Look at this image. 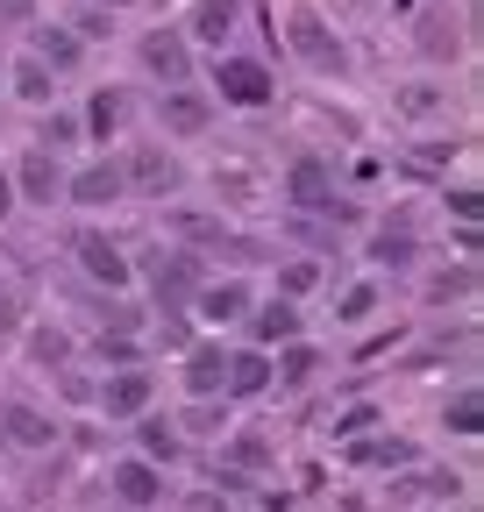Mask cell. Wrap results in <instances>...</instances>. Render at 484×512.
I'll return each mask as SVG.
<instances>
[{"label": "cell", "instance_id": "1", "mask_svg": "<svg viewBox=\"0 0 484 512\" xmlns=\"http://www.w3.org/2000/svg\"><path fill=\"white\" fill-rule=\"evenodd\" d=\"M129 271L150 285V299H157V313H186L193 306V292L207 285V264H200V249H186V242H157V249H143V256H129Z\"/></svg>", "mask_w": 484, "mask_h": 512}, {"label": "cell", "instance_id": "2", "mask_svg": "<svg viewBox=\"0 0 484 512\" xmlns=\"http://www.w3.org/2000/svg\"><path fill=\"white\" fill-rule=\"evenodd\" d=\"M278 192H285V207H292V214H321L328 228H335V221H356V207L335 192V164L314 157V150L285 164V185H278Z\"/></svg>", "mask_w": 484, "mask_h": 512}, {"label": "cell", "instance_id": "3", "mask_svg": "<svg viewBox=\"0 0 484 512\" xmlns=\"http://www.w3.org/2000/svg\"><path fill=\"white\" fill-rule=\"evenodd\" d=\"M214 100L221 107H242V114H257L278 100V79H271V64L264 57H214Z\"/></svg>", "mask_w": 484, "mask_h": 512}, {"label": "cell", "instance_id": "4", "mask_svg": "<svg viewBox=\"0 0 484 512\" xmlns=\"http://www.w3.org/2000/svg\"><path fill=\"white\" fill-rule=\"evenodd\" d=\"M164 228L186 242V249H214V256H235V264H257V256H264V242H242L221 214H200V207H171Z\"/></svg>", "mask_w": 484, "mask_h": 512}, {"label": "cell", "instance_id": "5", "mask_svg": "<svg viewBox=\"0 0 484 512\" xmlns=\"http://www.w3.org/2000/svg\"><path fill=\"white\" fill-rule=\"evenodd\" d=\"M121 185H129L136 200H178V192H186V164H178L164 143H136L121 157Z\"/></svg>", "mask_w": 484, "mask_h": 512}, {"label": "cell", "instance_id": "6", "mask_svg": "<svg viewBox=\"0 0 484 512\" xmlns=\"http://www.w3.org/2000/svg\"><path fill=\"white\" fill-rule=\"evenodd\" d=\"M72 264H79V278H93L100 292H129V249H121L114 235H100V228H72Z\"/></svg>", "mask_w": 484, "mask_h": 512}, {"label": "cell", "instance_id": "7", "mask_svg": "<svg viewBox=\"0 0 484 512\" xmlns=\"http://www.w3.org/2000/svg\"><path fill=\"white\" fill-rule=\"evenodd\" d=\"M285 43H292L299 57H307L321 79H342V72H349V43H342V36H335V29H328L314 8H292V22H285Z\"/></svg>", "mask_w": 484, "mask_h": 512}, {"label": "cell", "instance_id": "8", "mask_svg": "<svg viewBox=\"0 0 484 512\" xmlns=\"http://www.w3.org/2000/svg\"><path fill=\"white\" fill-rule=\"evenodd\" d=\"M150 399H157V370H143V363L107 370V377L93 384V406H100L107 420H136V413H150Z\"/></svg>", "mask_w": 484, "mask_h": 512}, {"label": "cell", "instance_id": "9", "mask_svg": "<svg viewBox=\"0 0 484 512\" xmlns=\"http://www.w3.org/2000/svg\"><path fill=\"white\" fill-rule=\"evenodd\" d=\"M136 57L157 86H193V36L186 29H143Z\"/></svg>", "mask_w": 484, "mask_h": 512}, {"label": "cell", "instance_id": "10", "mask_svg": "<svg viewBox=\"0 0 484 512\" xmlns=\"http://www.w3.org/2000/svg\"><path fill=\"white\" fill-rule=\"evenodd\" d=\"M107 491H114L121 512H164V470L143 463V456H121V463L107 470Z\"/></svg>", "mask_w": 484, "mask_h": 512}, {"label": "cell", "instance_id": "11", "mask_svg": "<svg viewBox=\"0 0 484 512\" xmlns=\"http://www.w3.org/2000/svg\"><path fill=\"white\" fill-rule=\"evenodd\" d=\"M157 121H164V136H207L214 128V93H200V86H164L157 93Z\"/></svg>", "mask_w": 484, "mask_h": 512}, {"label": "cell", "instance_id": "12", "mask_svg": "<svg viewBox=\"0 0 484 512\" xmlns=\"http://www.w3.org/2000/svg\"><path fill=\"white\" fill-rule=\"evenodd\" d=\"M8 185H15V200H29V207H57V200H65V171H57V157L36 150V143L15 157Z\"/></svg>", "mask_w": 484, "mask_h": 512}, {"label": "cell", "instance_id": "13", "mask_svg": "<svg viewBox=\"0 0 484 512\" xmlns=\"http://www.w3.org/2000/svg\"><path fill=\"white\" fill-rule=\"evenodd\" d=\"M65 200H72V207H86V214L121 207V200H129V185H121V157H100V164L72 171V178H65Z\"/></svg>", "mask_w": 484, "mask_h": 512}, {"label": "cell", "instance_id": "14", "mask_svg": "<svg viewBox=\"0 0 484 512\" xmlns=\"http://www.w3.org/2000/svg\"><path fill=\"white\" fill-rule=\"evenodd\" d=\"M250 306H257V299H250V285H242V278H207V285L193 292V313L207 320V328H235Z\"/></svg>", "mask_w": 484, "mask_h": 512}, {"label": "cell", "instance_id": "15", "mask_svg": "<svg viewBox=\"0 0 484 512\" xmlns=\"http://www.w3.org/2000/svg\"><path fill=\"white\" fill-rule=\"evenodd\" d=\"M250 320V349H285V342H299V299H264V306H250L242 313Z\"/></svg>", "mask_w": 484, "mask_h": 512}, {"label": "cell", "instance_id": "16", "mask_svg": "<svg viewBox=\"0 0 484 512\" xmlns=\"http://www.w3.org/2000/svg\"><path fill=\"white\" fill-rule=\"evenodd\" d=\"M0 434H8L15 448H57L65 427H57L43 406H29V399H8V406H0Z\"/></svg>", "mask_w": 484, "mask_h": 512}, {"label": "cell", "instance_id": "17", "mask_svg": "<svg viewBox=\"0 0 484 512\" xmlns=\"http://www.w3.org/2000/svg\"><path fill=\"white\" fill-rule=\"evenodd\" d=\"M271 392V349H228L221 399H264Z\"/></svg>", "mask_w": 484, "mask_h": 512}, {"label": "cell", "instance_id": "18", "mask_svg": "<svg viewBox=\"0 0 484 512\" xmlns=\"http://www.w3.org/2000/svg\"><path fill=\"white\" fill-rule=\"evenodd\" d=\"M136 456L157 463V470H171L178 456H186V434H178L164 413H136Z\"/></svg>", "mask_w": 484, "mask_h": 512}, {"label": "cell", "instance_id": "19", "mask_svg": "<svg viewBox=\"0 0 484 512\" xmlns=\"http://www.w3.org/2000/svg\"><path fill=\"white\" fill-rule=\"evenodd\" d=\"M349 463L356 470H413V441H399V434H356L349 441Z\"/></svg>", "mask_w": 484, "mask_h": 512}, {"label": "cell", "instance_id": "20", "mask_svg": "<svg viewBox=\"0 0 484 512\" xmlns=\"http://www.w3.org/2000/svg\"><path fill=\"white\" fill-rule=\"evenodd\" d=\"M221 377H228V349L221 342H193L186 349V392L193 399H221Z\"/></svg>", "mask_w": 484, "mask_h": 512}, {"label": "cell", "instance_id": "21", "mask_svg": "<svg viewBox=\"0 0 484 512\" xmlns=\"http://www.w3.org/2000/svg\"><path fill=\"white\" fill-rule=\"evenodd\" d=\"M314 377H321V349L314 342H285L271 356V384H278V392H307Z\"/></svg>", "mask_w": 484, "mask_h": 512}, {"label": "cell", "instance_id": "22", "mask_svg": "<svg viewBox=\"0 0 484 512\" xmlns=\"http://www.w3.org/2000/svg\"><path fill=\"white\" fill-rule=\"evenodd\" d=\"M235 22H242V0H200L193 8V22H186V36H200V43H228L235 36Z\"/></svg>", "mask_w": 484, "mask_h": 512}, {"label": "cell", "instance_id": "23", "mask_svg": "<svg viewBox=\"0 0 484 512\" xmlns=\"http://www.w3.org/2000/svg\"><path fill=\"white\" fill-rule=\"evenodd\" d=\"M22 349H29V363H36V370H65L79 342H72L65 328H57V320H36V328H29V342H22Z\"/></svg>", "mask_w": 484, "mask_h": 512}, {"label": "cell", "instance_id": "24", "mask_svg": "<svg viewBox=\"0 0 484 512\" xmlns=\"http://www.w3.org/2000/svg\"><path fill=\"white\" fill-rule=\"evenodd\" d=\"M121 114H129V100H121V86H100L93 100H86V114H79V128L93 143H114V128H121Z\"/></svg>", "mask_w": 484, "mask_h": 512}, {"label": "cell", "instance_id": "25", "mask_svg": "<svg viewBox=\"0 0 484 512\" xmlns=\"http://www.w3.org/2000/svg\"><path fill=\"white\" fill-rule=\"evenodd\" d=\"M413 256H420V242H413L406 221H385V228L371 235V264H378V271H406Z\"/></svg>", "mask_w": 484, "mask_h": 512}, {"label": "cell", "instance_id": "26", "mask_svg": "<svg viewBox=\"0 0 484 512\" xmlns=\"http://www.w3.org/2000/svg\"><path fill=\"white\" fill-rule=\"evenodd\" d=\"M8 93L29 100V107H50V100H57V72H50L43 57H22L15 72H8Z\"/></svg>", "mask_w": 484, "mask_h": 512}, {"label": "cell", "instance_id": "27", "mask_svg": "<svg viewBox=\"0 0 484 512\" xmlns=\"http://www.w3.org/2000/svg\"><path fill=\"white\" fill-rule=\"evenodd\" d=\"M29 57H43L57 79L65 72H79V57H86V43L72 36V29H36V43H29Z\"/></svg>", "mask_w": 484, "mask_h": 512}, {"label": "cell", "instance_id": "28", "mask_svg": "<svg viewBox=\"0 0 484 512\" xmlns=\"http://www.w3.org/2000/svg\"><path fill=\"white\" fill-rule=\"evenodd\" d=\"M456 491H463V477H456V470H413V477H399V484H392V498H399V505H413V498H456Z\"/></svg>", "mask_w": 484, "mask_h": 512}, {"label": "cell", "instance_id": "29", "mask_svg": "<svg viewBox=\"0 0 484 512\" xmlns=\"http://www.w3.org/2000/svg\"><path fill=\"white\" fill-rule=\"evenodd\" d=\"M420 50H428V57H456V50H463L449 8H428V15H420Z\"/></svg>", "mask_w": 484, "mask_h": 512}, {"label": "cell", "instance_id": "30", "mask_svg": "<svg viewBox=\"0 0 484 512\" xmlns=\"http://www.w3.org/2000/svg\"><path fill=\"white\" fill-rule=\"evenodd\" d=\"M221 463H228V470H271V463H278V448H271L264 434H235Z\"/></svg>", "mask_w": 484, "mask_h": 512}, {"label": "cell", "instance_id": "31", "mask_svg": "<svg viewBox=\"0 0 484 512\" xmlns=\"http://www.w3.org/2000/svg\"><path fill=\"white\" fill-rule=\"evenodd\" d=\"M321 285V264H314V256H285V264H278V299H307Z\"/></svg>", "mask_w": 484, "mask_h": 512}, {"label": "cell", "instance_id": "32", "mask_svg": "<svg viewBox=\"0 0 484 512\" xmlns=\"http://www.w3.org/2000/svg\"><path fill=\"white\" fill-rule=\"evenodd\" d=\"M171 427H178V434H221V427H228V399H193Z\"/></svg>", "mask_w": 484, "mask_h": 512}, {"label": "cell", "instance_id": "33", "mask_svg": "<svg viewBox=\"0 0 484 512\" xmlns=\"http://www.w3.org/2000/svg\"><path fill=\"white\" fill-rule=\"evenodd\" d=\"M442 427H449V434H463V441H470V434H484V399H477V392H456V399L442 406Z\"/></svg>", "mask_w": 484, "mask_h": 512}, {"label": "cell", "instance_id": "34", "mask_svg": "<svg viewBox=\"0 0 484 512\" xmlns=\"http://www.w3.org/2000/svg\"><path fill=\"white\" fill-rule=\"evenodd\" d=\"M79 136H86V128H79V114H65V107H57V114H43V128H36V150H50V157H57V150H72Z\"/></svg>", "mask_w": 484, "mask_h": 512}, {"label": "cell", "instance_id": "35", "mask_svg": "<svg viewBox=\"0 0 484 512\" xmlns=\"http://www.w3.org/2000/svg\"><path fill=\"white\" fill-rule=\"evenodd\" d=\"M214 192H221V200H235V207H250V200H257V171H250V164H221V171H214Z\"/></svg>", "mask_w": 484, "mask_h": 512}, {"label": "cell", "instance_id": "36", "mask_svg": "<svg viewBox=\"0 0 484 512\" xmlns=\"http://www.w3.org/2000/svg\"><path fill=\"white\" fill-rule=\"evenodd\" d=\"M371 313H378V285H371V278H363V285H349V292L335 299V320H349V328H363Z\"/></svg>", "mask_w": 484, "mask_h": 512}, {"label": "cell", "instance_id": "37", "mask_svg": "<svg viewBox=\"0 0 484 512\" xmlns=\"http://www.w3.org/2000/svg\"><path fill=\"white\" fill-rule=\"evenodd\" d=\"M93 356H100L107 370H129V363H143V342H136V335H93Z\"/></svg>", "mask_w": 484, "mask_h": 512}, {"label": "cell", "instance_id": "38", "mask_svg": "<svg viewBox=\"0 0 484 512\" xmlns=\"http://www.w3.org/2000/svg\"><path fill=\"white\" fill-rule=\"evenodd\" d=\"M65 29H72V36H79V43H100V36H107V29H114V8H100V0H93V8H79V15H72V22H65Z\"/></svg>", "mask_w": 484, "mask_h": 512}, {"label": "cell", "instance_id": "39", "mask_svg": "<svg viewBox=\"0 0 484 512\" xmlns=\"http://www.w3.org/2000/svg\"><path fill=\"white\" fill-rule=\"evenodd\" d=\"M470 285H477V271L463 264V271H442L435 285H428V306H449V299H470Z\"/></svg>", "mask_w": 484, "mask_h": 512}, {"label": "cell", "instance_id": "40", "mask_svg": "<svg viewBox=\"0 0 484 512\" xmlns=\"http://www.w3.org/2000/svg\"><path fill=\"white\" fill-rule=\"evenodd\" d=\"M371 427H378V406H349L335 420V441H356V434H371Z\"/></svg>", "mask_w": 484, "mask_h": 512}, {"label": "cell", "instance_id": "41", "mask_svg": "<svg viewBox=\"0 0 484 512\" xmlns=\"http://www.w3.org/2000/svg\"><path fill=\"white\" fill-rule=\"evenodd\" d=\"M442 107V86H413V93H399V114H435Z\"/></svg>", "mask_w": 484, "mask_h": 512}, {"label": "cell", "instance_id": "42", "mask_svg": "<svg viewBox=\"0 0 484 512\" xmlns=\"http://www.w3.org/2000/svg\"><path fill=\"white\" fill-rule=\"evenodd\" d=\"M157 342H164V349H193V328H186V313H164Z\"/></svg>", "mask_w": 484, "mask_h": 512}, {"label": "cell", "instance_id": "43", "mask_svg": "<svg viewBox=\"0 0 484 512\" xmlns=\"http://www.w3.org/2000/svg\"><path fill=\"white\" fill-rule=\"evenodd\" d=\"M449 207H456V221H477V207H484V192H477V185H456V192H449Z\"/></svg>", "mask_w": 484, "mask_h": 512}, {"label": "cell", "instance_id": "44", "mask_svg": "<svg viewBox=\"0 0 484 512\" xmlns=\"http://www.w3.org/2000/svg\"><path fill=\"white\" fill-rule=\"evenodd\" d=\"M0 22H8V29H22V22H36V0H0Z\"/></svg>", "mask_w": 484, "mask_h": 512}, {"label": "cell", "instance_id": "45", "mask_svg": "<svg viewBox=\"0 0 484 512\" xmlns=\"http://www.w3.org/2000/svg\"><path fill=\"white\" fill-rule=\"evenodd\" d=\"M178 512H228V498H221V491H193V498L178 505Z\"/></svg>", "mask_w": 484, "mask_h": 512}, {"label": "cell", "instance_id": "46", "mask_svg": "<svg viewBox=\"0 0 484 512\" xmlns=\"http://www.w3.org/2000/svg\"><path fill=\"white\" fill-rule=\"evenodd\" d=\"M15 214V185H8V171H0V221Z\"/></svg>", "mask_w": 484, "mask_h": 512}, {"label": "cell", "instance_id": "47", "mask_svg": "<svg viewBox=\"0 0 484 512\" xmlns=\"http://www.w3.org/2000/svg\"><path fill=\"white\" fill-rule=\"evenodd\" d=\"M100 8H129V0H100Z\"/></svg>", "mask_w": 484, "mask_h": 512}, {"label": "cell", "instance_id": "48", "mask_svg": "<svg viewBox=\"0 0 484 512\" xmlns=\"http://www.w3.org/2000/svg\"><path fill=\"white\" fill-rule=\"evenodd\" d=\"M0 441H8V434H0Z\"/></svg>", "mask_w": 484, "mask_h": 512}]
</instances>
